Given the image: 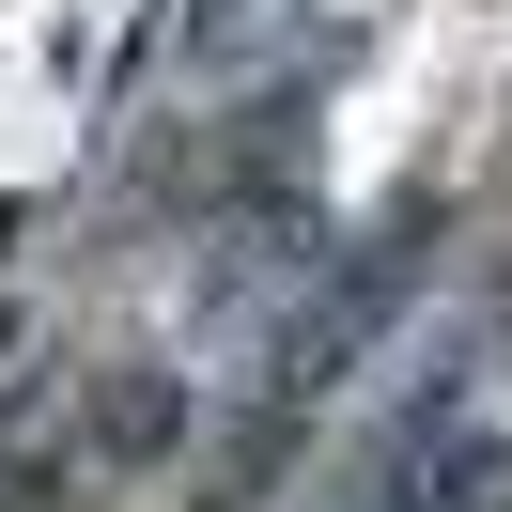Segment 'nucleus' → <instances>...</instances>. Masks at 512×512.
Returning a JSON list of instances; mask_svg holds the SVG:
<instances>
[{"label": "nucleus", "instance_id": "obj_1", "mask_svg": "<svg viewBox=\"0 0 512 512\" xmlns=\"http://www.w3.org/2000/svg\"><path fill=\"white\" fill-rule=\"evenodd\" d=\"M94 435H109V450H156V435H171V373H125V388H109V419H94Z\"/></svg>", "mask_w": 512, "mask_h": 512}]
</instances>
